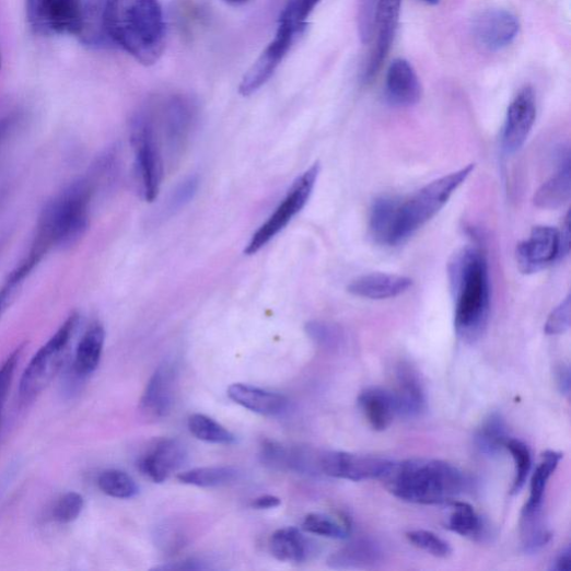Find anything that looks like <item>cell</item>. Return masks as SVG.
Instances as JSON below:
<instances>
[{
    "label": "cell",
    "instance_id": "cell-1",
    "mask_svg": "<svg viewBox=\"0 0 571 571\" xmlns=\"http://www.w3.org/2000/svg\"><path fill=\"white\" fill-rule=\"evenodd\" d=\"M102 25L106 38L145 67L163 54L166 25L159 0H105Z\"/></svg>",
    "mask_w": 571,
    "mask_h": 571
},
{
    "label": "cell",
    "instance_id": "cell-2",
    "mask_svg": "<svg viewBox=\"0 0 571 571\" xmlns=\"http://www.w3.org/2000/svg\"><path fill=\"white\" fill-rule=\"evenodd\" d=\"M448 278L455 302V331L464 340L474 341L487 328L491 308L486 256L476 247L459 250L448 264Z\"/></svg>",
    "mask_w": 571,
    "mask_h": 571
},
{
    "label": "cell",
    "instance_id": "cell-3",
    "mask_svg": "<svg viewBox=\"0 0 571 571\" xmlns=\"http://www.w3.org/2000/svg\"><path fill=\"white\" fill-rule=\"evenodd\" d=\"M94 194L93 185L86 179L71 184L43 209L36 236L23 263L34 270L54 247L77 244L88 232L90 208Z\"/></svg>",
    "mask_w": 571,
    "mask_h": 571
},
{
    "label": "cell",
    "instance_id": "cell-4",
    "mask_svg": "<svg viewBox=\"0 0 571 571\" xmlns=\"http://www.w3.org/2000/svg\"><path fill=\"white\" fill-rule=\"evenodd\" d=\"M381 481L396 498L417 504L450 503L468 483L458 468L427 458L392 462Z\"/></svg>",
    "mask_w": 571,
    "mask_h": 571
},
{
    "label": "cell",
    "instance_id": "cell-5",
    "mask_svg": "<svg viewBox=\"0 0 571 571\" xmlns=\"http://www.w3.org/2000/svg\"><path fill=\"white\" fill-rule=\"evenodd\" d=\"M310 16L308 9L300 0H290L281 12L273 39L242 80L240 92L244 96L256 93L269 82L300 36L304 34Z\"/></svg>",
    "mask_w": 571,
    "mask_h": 571
},
{
    "label": "cell",
    "instance_id": "cell-6",
    "mask_svg": "<svg viewBox=\"0 0 571 571\" xmlns=\"http://www.w3.org/2000/svg\"><path fill=\"white\" fill-rule=\"evenodd\" d=\"M475 164L443 176L427 185L408 200H399L394 246L404 244L434 218L473 174Z\"/></svg>",
    "mask_w": 571,
    "mask_h": 571
},
{
    "label": "cell",
    "instance_id": "cell-7",
    "mask_svg": "<svg viewBox=\"0 0 571 571\" xmlns=\"http://www.w3.org/2000/svg\"><path fill=\"white\" fill-rule=\"evenodd\" d=\"M162 154L175 158L189 141L197 123L196 103L185 95L156 97L145 107Z\"/></svg>",
    "mask_w": 571,
    "mask_h": 571
},
{
    "label": "cell",
    "instance_id": "cell-8",
    "mask_svg": "<svg viewBox=\"0 0 571 571\" xmlns=\"http://www.w3.org/2000/svg\"><path fill=\"white\" fill-rule=\"evenodd\" d=\"M80 323L78 313L71 314L46 345L34 356L20 384L22 405H28L50 384L63 366L70 341Z\"/></svg>",
    "mask_w": 571,
    "mask_h": 571
},
{
    "label": "cell",
    "instance_id": "cell-9",
    "mask_svg": "<svg viewBox=\"0 0 571 571\" xmlns=\"http://www.w3.org/2000/svg\"><path fill=\"white\" fill-rule=\"evenodd\" d=\"M131 143L136 155V173L144 200L159 195L163 178V154L151 120L142 108L131 124Z\"/></svg>",
    "mask_w": 571,
    "mask_h": 571
},
{
    "label": "cell",
    "instance_id": "cell-10",
    "mask_svg": "<svg viewBox=\"0 0 571 571\" xmlns=\"http://www.w3.org/2000/svg\"><path fill=\"white\" fill-rule=\"evenodd\" d=\"M26 15L42 35H84L88 28L83 0H26Z\"/></svg>",
    "mask_w": 571,
    "mask_h": 571
},
{
    "label": "cell",
    "instance_id": "cell-11",
    "mask_svg": "<svg viewBox=\"0 0 571 571\" xmlns=\"http://www.w3.org/2000/svg\"><path fill=\"white\" fill-rule=\"evenodd\" d=\"M319 170V164L315 163L295 182L288 196L253 236L245 249L246 255L257 254L303 210L313 194Z\"/></svg>",
    "mask_w": 571,
    "mask_h": 571
},
{
    "label": "cell",
    "instance_id": "cell-12",
    "mask_svg": "<svg viewBox=\"0 0 571 571\" xmlns=\"http://www.w3.org/2000/svg\"><path fill=\"white\" fill-rule=\"evenodd\" d=\"M392 462L378 456L354 454L341 451H326L318 454L321 474L341 480H382Z\"/></svg>",
    "mask_w": 571,
    "mask_h": 571
},
{
    "label": "cell",
    "instance_id": "cell-13",
    "mask_svg": "<svg viewBox=\"0 0 571 571\" xmlns=\"http://www.w3.org/2000/svg\"><path fill=\"white\" fill-rule=\"evenodd\" d=\"M567 256L557 228L538 225L517 247L516 259L523 273H535Z\"/></svg>",
    "mask_w": 571,
    "mask_h": 571
},
{
    "label": "cell",
    "instance_id": "cell-14",
    "mask_svg": "<svg viewBox=\"0 0 571 571\" xmlns=\"http://www.w3.org/2000/svg\"><path fill=\"white\" fill-rule=\"evenodd\" d=\"M537 117L536 95L532 88L523 89L508 107L502 132L505 153L513 154L526 143Z\"/></svg>",
    "mask_w": 571,
    "mask_h": 571
},
{
    "label": "cell",
    "instance_id": "cell-15",
    "mask_svg": "<svg viewBox=\"0 0 571 571\" xmlns=\"http://www.w3.org/2000/svg\"><path fill=\"white\" fill-rule=\"evenodd\" d=\"M178 368L174 362H163L150 377L143 392L140 408L151 419L166 417L175 404Z\"/></svg>",
    "mask_w": 571,
    "mask_h": 571
},
{
    "label": "cell",
    "instance_id": "cell-16",
    "mask_svg": "<svg viewBox=\"0 0 571 571\" xmlns=\"http://www.w3.org/2000/svg\"><path fill=\"white\" fill-rule=\"evenodd\" d=\"M473 31L475 39L481 47L498 51L515 42L521 31V23L511 12L491 10L476 19Z\"/></svg>",
    "mask_w": 571,
    "mask_h": 571
},
{
    "label": "cell",
    "instance_id": "cell-17",
    "mask_svg": "<svg viewBox=\"0 0 571 571\" xmlns=\"http://www.w3.org/2000/svg\"><path fill=\"white\" fill-rule=\"evenodd\" d=\"M401 5L403 0H380L378 2L374 26L377 37L364 72L365 83L376 78L386 60L397 30Z\"/></svg>",
    "mask_w": 571,
    "mask_h": 571
},
{
    "label": "cell",
    "instance_id": "cell-18",
    "mask_svg": "<svg viewBox=\"0 0 571 571\" xmlns=\"http://www.w3.org/2000/svg\"><path fill=\"white\" fill-rule=\"evenodd\" d=\"M188 462L186 446L178 440L159 441L139 462V469L154 483L164 482Z\"/></svg>",
    "mask_w": 571,
    "mask_h": 571
},
{
    "label": "cell",
    "instance_id": "cell-19",
    "mask_svg": "<svg viewBox=\"0 0 571 571\" xmlns=\"http://www.w3.org/2000/svg\"><path fill=\"white\" fill-rule=\"evenodd\" d=\"M392 394L398 416L418 418L427 409V395L421 377L408 363L397 366Z\"/></svg>",
    "mask_w": 571,
    "mask_h": 571
},
{
    "label": "cell",
    "instance_id": "cell-20",
    "mask_svg": "<svg viewBox=\"0 0 571 571\" xmlns=\"http://www.w3.org/2000/svg\"><path fill=\"white\" fill-rule=\"evenodd\" d=\"M386 96L391 104L409 107L422 97V86L413 67L404 59L392 62L386 75Z\"/></svg>",
    "mask_w": 571,
    "mask_h": 571
},
{
    "label": "cell",
    "instance_id": "cell-21",
    "mask_svg": "<svg viewBox=\"0 0 571 571\" xmlns=\"http://www.w3.org/2000/svg\"><path fill=\"white\" fill-rule=\"evenodd\" d=\"M412 284V279L406 276L373 272L354 279L348 290L358 298L382 301L407 293Z\"/></svg>",
    "mask_w": 571,
    "mask_h": 571
},
{
    "label": "cell",
    "instance_id": "cell-22",
    "mask_svg": "<svg viewBox=\"0 0 571 571\" xmlns=\"http://www.w3.org/2000/svg\"><path fill=\"white\" fill-rule=\"evenodd\" d=\"M261 463L275 470H293L299 473H319L318 455L311 452L266 440L260 446Z\"/></svg>",
    "mask_w": 571,
    "mask_h": 571
},
{
    "label": "cell",
    "instance_id": "cell-23",
    "mask_svg": "<svg viewBox=\"0 0 571 571\" xmlns=\"http://www.w3.org/2000/svg\"><path fill=\"white\" fill-rule=\"evenodd\" d=\"M228 396L236 405L265 417L279 416L289 407L284 395L243 383L228 387Z\"/></svg>",
    "mask_w": 571,
    "mask_h": 571
},
{
    "label": "cell",
    "instance_id": "cell-24",
    "mask_svg": "<svg viewBox=\"0 0 571 571\" xmlns=\"http://www.w3.org/2000/svg\"><path fill=\"white\" fill-rule=\"evenodd\" d=\"M359 407L375 431L387 430L397 416L395 399L392 391L380 386H370L361 392Z\"/></svg>",
    "mask_w": 571,
    "mask_h": 571
},
{
    "label": "cell",
    "instance_id": "cell-25",
    "mask_svg": "<svg viewBox=\"0 0 571 571\" xmlns=\"http://www.w3.org/2000/svg\"><path fill=\"white\" fill-rule=\"evenodd\" d=\"M269 546L272 556L283 562H304L315 553V544L295 527L275 532Z\"/></svg>",
    "mask_w": 571,
    "mask_h": 571
},
{
    "label": "cell",
    "instance_id": "cell-26",
    "mask_svg": "<svg viewBox=\"0 0 571 571\" xmlns=\"http://www.w3.org/2000/svg\"><path fill=\"white\" fill-rule=\"evenodd\" d=\"M382 559L383 550L380 545L369 539H360L334 552L328 558V566L340 570L368 569L380 563Z\"/></svg>",
    "mask_w": 571,
    "mask_h": 571
},
{
    "label": "cell",
    "instance_id": "cell-27",
    "mask_svg": "<svg viewBox=\"0 0 571 571\" xmlns=\"http://www.w3.org/2000/svg\"><path fill=\"white\" fill-rule=\"evenodd\" d=\"M105 342L104 327L95 323L93 324L81 338L77 348L73 373L84 378L93 374L100 365Z\"/></svg>",
    "mask_w": 571,
    "mask_h": 571
},
{
    "label": "cell",
    "instance_id": "cell-28",
    "mask_svg": "<svg viewBox=\"0 0 571 571\" xmlns=\"http://www.w3.org/2000/svg\"><path fill=\"white\" fill-rule=\"evenodd\" d=\"M399 200L401 199L381 197L373 202L370 214V230L372 236L378 244L394 246Z\"/></svg>",
    "mask_w": 571,
    "mask_h": 571
},
{
    "label": "cell",
    "instance_id": "cell-29",
    "mask_svg": "<svg viewBox=\"0 0 571 571\" xmlns=\"http://www.w3.org/2000/svg\"><path fill=\"white\" fill-rule=\"evenodd\" d=\"M571 195V171L569 154L553 175L535 196V205L543 209H557L564 205Z\"/></svg>",
    "mask_w": 571,
    "mask_h": 571
},
{
    "label": "cell",
    "instance_id": "cell-30",
    "mask_svg": "<svg viewBox=\"0 0 571 571\" xmlns=\"http://www.w3.org/2000/svg\"><path fill=\"white\" fill-rule=\"evenodd\" d=\"M509 440L508 427L499 412L490 413L480 424L475 435L478 451L487 456H494L505 448Z\"/></svg>",
    "mask_w": 571,
    "mask_h": 571
},
{
    "label": "cell",
    "instance_id": "cell-31",
    "mask_svg": "<svg viewBox=\"0 0 571 571\" xmlns=\"http://www.w3.org/2000/svg\"><path fill=\"white\" fill-rule=\"evenodd\" d=\"M450 504L452 512L446 526L451 532L471 539L486 536V525L471 504L455 500Z\"/></svg>",
    "mask_w": 571,
    "mask_h": 571
},
{
    "label": "cell",
    "instance_id": "cell-32",
    "mask_svg": "<svg viewBox=\"0 0 571 571\" xmlns=\"http://www.w3.org/2000/svg\"><path fill=\"white\" fill-rule=\"evenodd\" d=\"M551 537V532L547 527L543 516V509L532 511L523 509L521 518V538L525 552H539L548 545Z\"/></svg>",
    "mask_w": 571,
    "mask_h": 571
},
{
    "label": "cell",
    "instance_id": "cell-33",
    "mask_svg": "<svg viewBox=\"0 0 571 571\" xmlns=\"http://www.w3.org/2000/svg\"><path fill=\"white\" fill-rule=\"evenodd\" d=\"M562 459V454L556 451H547L541 456V462L537 466L531 482V496L524 506L525 510L543 509L545 491L549 479L558 468Z\"/></svg>",
    "mask_w": 571,
    "mask_h": 571
},
{
    "label": "cell",
    "instance_id": "cell-34",
    "mask_svg": "<svg viewBox=\"0 0 571 571\" xmlns=\"http://www.w3.org/2000/svg\"><path fill=\"white\" fill-rule=\"evenodd\" d=\"M302 529L305 533L330 539H347L351 534V524L347 518L313 512L305 517Z\"/></svg>",
    "mask_w": 571,
    "mask_h": 571
},
{
    "label": "cell",
    "instance_id": "cell-35",
    "mask_svg": "<svg viewBox=\"0 0 571 571\" xmlns=\"http://www.w3.org/2000/svg\"><path fill=\"white\" fill-rule=\"evenodd\" d=\"M238 469L234 467H203L179 474L178 480L188 486L213 488L237 480Z\"/></svg>",
    "mask_w": 571,
    "mask_h": 571
},
{
    "label": "cell",
    "instance_id": "cell-36",
    "mask_svg": "<svg viewBox=\"0 0 571 571\" xmlns=\"http://www.w3.org/2000/svg\"><path fill=\"white\" fill-rule=\"evenodd\" d=\"M188 428L194 436L207 443L230 445L236 442L230 430L205 415L191 416Z\"/></svg>",
    "mask_w": 571,
    "mask_h": 571
},
{
    "label": "cell",
    "instance_id": "cell-37",
    "mask_svg": "<svg viewBox=\"0 0 571 571\" xmlns=\"http://www.w3.org/2000/svg\"><path fill=\"white\" fill-rule=\"evenodd\" d=\"M97 486L103 493L116 499H131L139 493V487L132 477L117 469L103 471L98 476Z\"/></svg>",
    "mask_w": 571,
    "mask_h": 571
},
{
    "label": "cell",
    "instance_id": "cell-38",
    "mask_svg": "<svg viewBox=\"0 0 571 571\" xmlns=\"http://www.w3.org/2000/svg\"><path fill=\"white\" fill-rule=\"evenodd\" d=\"M505 448L515 462L516 475L515 480H513L512 492L517 493L525 487L529 477L533 466L532 452L528 445L518 439L509 438Z\"/></svg>",
    "mask_w": 571,
    "mask_h": 571
},
{
    "label": "cell",
    "instance_id": "cell-39",
    "mask_svg": "<svg viewBox=\"0 0 571 571\" xmlns=\"http://www.w3.org/2000/svg\"><path fill=\"white\" fill-rule=\"evenodd\" d=\"M83 508V496L78 492H68L54 505L53 518L63 525L71 524L80 517Z\"/></svg>",
    "mask_w": 571,
    "mask_h": 571
},
{
    "label": "cell",
    "instance_id": "cell-40",
    "mask_svg": "<svg viewBox=\"0 0 571 571\" xmlns=\"http://www.w3.org/2000/svg\"><path fill=\"white\" fill-rule=\"evenodd\" d=\"M407 537L416 547L434 557L447 558L452 553L450 544L432 532L412 531Z\"/></svg>",
    "mask_w": 571,
    "mask_h": 571
},
{
    "label": "cell",
    "instance_id": "cell-41",
    "mask_svg": "<svg viewBox=\"0 0 571 571\" xmlns=\"http://www.w3.org/2000/svg\"><path fill=\"white\" fill-rule=\"evenodd\" d=\"M307 335L324 349H335L340 346L342 331L334 324L321 321L310 322L306 325Z\"/></svg>",
    "mask_w": 571,
    "mask_h": 571
},
{
    "label": "cell",
    "instance_id": "cell-42",
    "mask_svg": "<svg viewBox=\"0 0 571 571\" xmlns=\"http://www.w3.org/2000/svg\"><path fill=\"white\" fill-rule=\"evenodd\" d=\"M25 345L18 348L0 366V427H2L3 411L8 401L9 392L14 378L18 364L21 360Z\"/></svg>",
    "mask_w": 571,
    "mask_h": 571
},
{
    "label": "cell",
    "instance_id": "cell-43",
    "mask_svg": "<svg viewBox=\"0 0 571 571\" xmlns=\"http://www.w3.org/2000/svg\"><path fill=\"white\" fill-rule=\"evenodd\" d=\"M378 2L380 0H360L359 28L364 44L373 39Z\"/></svg>",
    "mask_w": 571,
    "mask_h": 571
},
{
    "label": "cell",
    "instance_id": "cell-44",
    "mask_svg": "<svg viewBox=\"0 0 571 571\" xmlns=\"http://www.w3.org/2000/svg\"><path fill=\"white\" fill-rule=\"evenodd\" d=\"M571 305L570 296L561 302L549 315L545 324V333L547 335H560L566 333L570 327Z\"/></svg>",
    "mask_w": 571,
    "mask_h": 571
},
{
    "label": "cell",
    "instance_id": "cell-45",
    "mask_svg": "<svg viewBox=\"0 0 571 571\" xmlns=\"http://www.w3.org/2000/svg\"><path fill=\"white\" fill-rule=\"evenodd\" d=\"M199 187V180L197 177H190L186 179L180 186L176 189L173 195V198L170 200V209L177 210L185 207L187 203L194 199L197 194Z\"/></svg>",
    "mask_w": 571,
    "mask_h": 571
},
{
    "label": "cell",
    "instance_id": "cell-46",
    "mask_svg": "<svg viewBox=\"0 0 571 571\" xmlns=\"http://www.w3.org/2000/svg\"><path fill=\"white\" fill-rule=\"evenodd\" d=\"M203 561L196 559H187L184 561L170 562L167 564H162L155 567V570H203L208 569L207 566L203 564Z\"/></svg>",
    "mask_w": 571,
    "mask_h": 571
},
{
    "label": "cell",
    "instance_id": "cell-47",
    "mask_svg": "<svg viewBox=\"0 0 571 571\" xmlns=\"http://www.w3.org/2000/svg\"><path fill=\"white\" fill-rule=\"evenodd\" d=\"M551 571H570L571 570V549L567 545L556 556L550 567Z\"/></svg>",
    "mask_w": 571,
    "mask_h": 571
},
{
    "label": "cell",
    "instance_id": "cell-48",
    "mask_svg": "<svg viewBox=\"0 0 571 571\" xmlns=\"http://www.w3.org/2000/svg\"><path fill=\"white\" fill-rule=\"evenodd\" d=\"M556 383L559 392L564 395H570V369L567 364H561L556 371Z\"/></svg>",
    "mask_w": 571,
    "mask_h": 571
},
{
    "label": "cell",
    "instance_id": "cell-49",
    "mask_svg": "<svg viewBox=\"0 0 571 571\" xmlns=\"http://www.w3.org/2000/svg\"><path fill=\"white\" fill-rule=\"evenodd\" d=\"M280 504L281 500L278 497L271 494L258 497L252 503L254 508L259 510L275 509Z\"/></svg>",
    "mask_w": 571,
    "mask_h": 571
},
{
    "label": "cell",
    "instance_id": "cell-50",
    "mask_svg": "<svg viewBox=\"0 0 571 571\" xmlns=\"http://www.w3.org/2000/svg\"><path fill=\"white\" fill-rule=\"evenodd\" d=\"M13 126L12 119H2L0 120V143H2L8 137L11 128Z\"/></svg>",
    "mask_w": 571,
    "mask_h": 571
},
{
    "label": "cell",
    "instance_id": "cell-51",
    "mask_svg": "<svg viewBox=\"0 0 571 571\" xmlns=\"http://www.w3.org/2000/svg\"><path fill=\"white\" fill-rule=\"evenodd\" d=\"M226 3L232 5H243L249 2V0H225Z\"/></svg>",
    "mask_w": 571,
    "mask_h": 571
},
{
    "label": "cell",
    "instance_id": "cell-52",
    "mask_svg": "<svg viewBox=\"0 0 571 571\" xmlns=\"http://www.w3.org/2000/svg\"><path fill=\"white\" fill-rule=\"evenodd\" d=\"M422 2L429 5H438L440 3V0H422Z\"/></svg>",
    "mask_w": 571,
    "mask_h": 571
}]
</instances>
